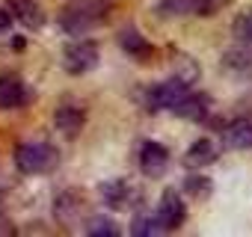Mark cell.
<instances>
[{"mask_svg": "<svg viewBox=\"0 0 252 237\" xmlns=\"http://www.w3.org/2000/svg\"><path fill=\"white\" fill-rule=\"evenodd\" d=\"M184 190H187L193 199H202V196H208V193H211V181H208V178H202V175H190V178L184 181Z\"/></svg>", "mask_w": 252, "mask_h": 237, "instance_id": "cell-19", "label": "cell"}, {"mask_svg": "<svg viewBox=\"0 0 252 237\" xmlns=\"http://www.w3.org/2000/svg\"><path fill=\"white\" fill-rule=\"evenodd\" d=\"M184 92H187V83L178 80V77H172V80H166V83L152 86V89L146 92V104H149V110H172V104H175Z\"/></svg>", "mask_w": 252, "mask_h": 237, "instance_id": "cell-4", "label": "cell"}, {"mask_svg": "<svg viewBox=\"0 0 252 237\" xmlns=\"http://www.w3.org/2000/svg\"><path fill=\"white\" fill-rule=\"evenodd\" d=\"M158 12H163V15H187V12H196V0H160Z\"/></svg>", "mask_w": 252, "mask_h": 237, "instance_id": "cell-17", "label": "cell"}, {"mask_svg": "<svg viewBox=\"0 0 252 237\" xmlns=\"http://www.w3.org/2000/svg\"><path fill=\"white\" fill-rule=\"evenodd\" d=\"M160 231H163V225L158 222V216L152 219L149 213H140L131 222V234H137V237H149V234H160Z\"/></svg>", "mask_w": 252, "mask_h": 237, "instance_id": "cell-16", "label": "cell"}, {"mask_svg": "<svg viewBox=\"0 0 252 237\" xmlns=\"http://www.w3.org/2000/svg\"><path fill=\"white\" fill-rule=\"evenodd\" d=\"M172 113L187 118V122H205L208 118V98L202 92H184L175 104H172Z\"/></svg>", "mask_w": 252, "mask_h": 237, "instance_id": "cell-7", "label": "cell"}, {"mask_svg": "<svg viewBox=\"0 0 252 237\" xmlns=\"http://www.w3.org/2000/svg\"><path fill=\"white\" fill-rule=\"evenodd\" d=\"M101 59V51L95 42H77V45H68L65 54H63V65L68 74H86L98 65Z\"/></svg>", "mask_w": 252, "mask_h": 237, "instance_id": "cell-3", "label": "cell"}, {"mask_svg": "<svg viewBox=\"0 0 252 237\" xmlns=\"http://www.w3.org/2000/svg\"><path fill=\"white\" fill-rule=\"evenodd\" d=\"M9 27H12V15L6 9H0V33H6Z\"/></svg>", "mask_w": 252, "mask_h": 237, "instance_id": "cell-23", "label": "cell"}, {"mask_svg": "<svg viewBox=\"0 0 252 237\" xmlns=\"http://www.w3.org/2000/svg\"><path fill=\"white\" fill-rule=\"evenodd\" d=\"M225 6V0H196V12L199 15H214Z\"/></svg>", "mask_w": 252, "mask_h": 237, "instance_id": "cell-21", "label": "cell"}, {"mask_svg": "<svg viewBox=\"0 0 252 237\" xmlns=\"http://www.w3.org/2000/svg\"><path fill=\"white\" fill-rule=\"evenodd\" d=\"M220 157V146L214 143V140H196L193 146H190V151L184 154V166H190V169H199V166H211L214 160Z\"/></svg>", "mask_w": 252, "mask_h": 237, "instance_id": "cell-9", "label": "cell"}, {"mask_svg": "<svg viewBox=\"0 0 252 237\" xmlns=\"http://www.w3.org/2000/svg\"><path fill=\"white\" fill-rule=\"evenodd\" d=\"M12 15L30 30H39L45 24V12L39 9L36 0H12Z\"/></svg>", "mask_w": 252, "mask_h": 237, "instance_id": "cell-11", "label": "cell"}, {"mask_svg": "<svg viewBox=\"0 0 252 237\" xmlns=\"http://www.w3.org/2000/svg\"><path fill=\"white\" fill-rule=\"evenodd\" d=\"M158 222L163 225V231H172V228H178L181 222H184V202H181V196L175 193V190H166L163 196H160V205H158Z\"/></svg>", "mask_w": 252, "mask_h": 237, "instance_id": "cell-6", "label": "cell"}, {"mask_svg": "<svg viewBox=\"0 0 252 237\" xmlns=\"http://www.w3.org/2000/svg\"><path fill=\"white\" fill-rule=\"evenodd\" d=\"M225 146L228 148H237V151H246L252 148V122H234L228 131H225Z\"/></svg>", "mask_w": 252, "mask_h": 237, "instance_id": "cell-13", "label": "cell"}, {"mask_svg": "<svg viewBox=\"0 0 252 237\" xmlns=\"http://www.w3.org/2000/svg\"><path fill=\"white\" fill-rule=\"evenodd\" d=\"M222 68L225 71H246L252 68V42H240L222 54Z\"/></svg>", "mask_w": 252, "mask_h": 237, "instance_id": "cell-12", "label": "cell"}, {"mask_svg": "<svg viewBox=\"0 0 252 237\" xmlns=\"http://www.w3.org/2000/svg\"><path fill=\"white\" fill-rule=\"evenodd\" d=\"M110 12L107 0H71L60 12V27L63 33H86L89 27H98Z\"/></svg>", "mask_w": 252, "mask_h": 237, "instance_id": "cell-1", "label": "cell"}, {"mask_svg": "<svg viewBox=\"0 0 252 237\" xmlns=\"http://www.w3.org/2000/svg\"><path fill=\"white\" fill-rule=\"evenodd\" d=\"M119 45H122V51L128 57H137V59H149L152 57V45H149L146 36H140L137 27H125L119 33Z\"/></svg>", "mask_w": 252, "mask_h": 237, "instance_id": "cell-10", "label": "cell"}, {"mask_svg": "<svg viewBox=\"0 0 252 237\" xmlns=\"http://www.w3.org/2000/svg\"><path fill=\"white\" fill-rule=\"evenodd\" d=\"M15 166L27 175H45L60 166V151L51 143H27L15 148Z\"/></svg>", "mask_w": 252, "mask_h": 237, "instance_id": "cell-2", "label": "cell"}, {"mask_svg": "<svg viewBox=\"0 0 252 237\" xmlns=\"http://www.w3.org/2000/svg\"><path fill=\"white\" fill-rule=\"evenodd\" d=\"M89 231L92 234H113L116 237L119 234V225L116 222H95V225H89Z\"/></svg>", "mask_w": 252, "mask_h": 237, "instance_id": "cell-22", "label": "cell"}, {"mask_svg": "<svg viewBox=\"0 0 252 237\" xmlns=\"http://www.w3.org/2000/svg\"><path fill=\"white\" fill-rule=\"evenodd\" d=\"M30 101V89L18 77H0V110H15Z\"/></svg>", "mask_w": 252, "mask_h": 237, "instance_id": "cell-8", "label": "cell"}, {"mask_svg": "<svg viewBox=\"0 0 252 237\" xmlns=\"http://www.w3.org/2000/svg\"><path fill=\"white\" fill-rule=\"evenodd\" d=\"M234 36L240 39V42H252V9H246V12H240L237 18H234Z\"/></svg>", "mask_w": 252, "mask_h": 237, "instance_id": "cell-18", "label": "cell"}, {"mask_svg": "<svg viewBox=\"0 0 252 237\" xmlns=\"http://www.w3.org/2000/svg\"><path fill=\"white\" fill-rule=\"evenodd\" d=\"M101 199H104L107 207L125 205V199H128V184H125V181H104L101 184Z\"/></svg>", "mask_w": 252, "mask_h": 237, "instance_id": "cell-15", "label": "cell"}, {"mask_svg": "<svg viewBox=\"0 0 252 237\" xmlns=\"http://www.w3.org/2000/svg\"><path fill=\"white\" fill-rule=\"evenodd\" d=\"M178 80H184L187 86L199 77V71H196V62L190 59V57H178V74H175Z\"/></svg>", "mask_w": 252, "mask_h": 237, "instance_id": "cell-20", "label": "cell"}, {"mask_svg": "<svg viewBox=\"0 0 252 237\" xmlns=\"http://www.w3.org/2000/svg\"><path fill=\"white\" fill-rule=\"evenodd\" d=\"M166 163H169V151L160 143H155V140H143L140 143V169L149 178H160L166 172Z\"/></svg>", "mask_w": 252, "mask_h": 237, "instance_id": "cell-5", "label": "cell"}, {"mask_svg": "<svg viewBox=\"0 0 252 237\" xmlns=\"http://www.w3.org/2000/svg\"><path fill=\"white\" fill-rule=\"evenodd\" d=\"M57 128L68 137H74L80 128H83V110L77 107H60L57 110Z\"/></svg>", "mask_w": 252, "mask_h": 237, "instance_id": "cell-14", "label": "cell"}]
</instances>
